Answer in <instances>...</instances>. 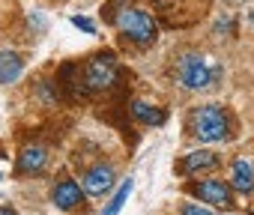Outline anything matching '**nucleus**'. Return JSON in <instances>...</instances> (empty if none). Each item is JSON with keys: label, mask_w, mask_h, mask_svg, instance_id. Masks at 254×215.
<instances>
[{"label": "nucleus", "mask_w": 254, "mask_h": 215, "mask_svg": "<svg viewBox=\"0 0 254 215\" xmlns=\"http://www.w3.org/2000/svg\"><path fill=\"white\" fill-rule=\"evenodd\" d=\"M177 72H180V81L189 90H206L215 81V75H218V69L212 66V60L209 57H200V54H186L180 60Z\"/></svg>", "instance_id": "nucleus-1"}, {"label": "nucleus", "mask_w": 254, "mask_h": 215, "mask_svg": "<svg viewBox=\"0 0 254 215\" xmlns=\"http://www.w3.org/2000/svg\"><path fill=\"white\" fill-rule=\"evenodd\" d=\"M194 135L203 144H215L227 138V117L218 105H203L194 111Z\"/></svg>", "instance_id": "nucleus-2"}, {"label": "nucleus", "mask_w": 254, "mask_h": 215, "mask_svg": "<svg viewBox=\"0 0 254 215\" xmlns=\"http://www.w3.org/2000/svg\"><path fill=\"white\" fill-rule=\"evenodd\" d=\"M117 27L129 36L132 42H138V45H150V42L156 39V33H159L153 15L144 12V9H126V12H120Z\"/></svg>", "instance_id": "nucleus-3"}, {"label": "nucleus", "mask_w": 254, "mask_h": 215, "mask_svg": "<svg viewBox=\"0 0 254 215\" xmlns=\"http://www.w3.org/2000/svg\"><path fill=\"white\" fill-rule=\"evenodd\" d=\"M117 81V63L111 54H99L87 63V87L90 90H105Z\"/></svg>", "instance_id": "nucleus-4"}, {"label": "nucleus", "mask_w": 254, "mask_h": 215, "mask_svg": "<svg viewBox=\"0 0 254 215\" xmlns=\"http://www.w3.org/2000/svg\"><path fill=\"white\" fill-rule=\"evenodd\" d=\"M114 188V167L111 164H96L93 170L84 173V191L93 197H102L105 191Z\"/></svg>", "instance_id": "nucleus-5"}, {"label": "nucleus", "mask_w": 254, "mask_h": 215, "mask_svg": "<svg viewBox=\"0 0 254 215\" xmlns=\"http://www.w3.org/2000/svg\"><path fill=\"white\" fill-rule=\"evenodd\" d=\"M194 194L203 200V203H212V206H230V185H224L221 179H203L194 185Z\"/></svg>", "instance_id": "nucleus-6"}, {"label": "nucleus", "mask_w": 254, "mask_h": 215, "mask_svg": "<svg viewBox=\"0 0 254 215\" xmlns=\"http://www.w3.org/2000/svg\"><path fill=\"white\" fill-rule=\"evenodd\" d=\"M51 200H54V206H60V209H75V206L81 203V185H78L75 179H63V182L54 185Z\"/></svg>", "instance_id": "nucleus-7"}, {"label": "nucleus", "mask_w": 254, "mask_h": 215, "mask_svg": "<svg viewBox=\"0 0 254 215\" xmlns=\"http://www.w3.org/2000/svg\"><path fill=\"white\" fill-rule=\"evenodd\" d=\"M230 185H233L236 191H251V188H254V164H251V161H245V159L233 161Z\"/></svg>", "instance_id": "nucleus-8"}, {"label": "nucleus", "mask_w": 254, "mask_h": 215, "mask_svg": "<svg viewBox=\"0 0 254 215\" xmlns=\"http://www.w3.org/2000/svg\"><path fill=\"white\" fill-rule=\"evenodd\" d=\"M24 69V60L15 51H0V84H12Z\"/></svg>", "instance_id": "nucleus-9"}, {"label": "nucleus", "mask_w": 254, "mask_h": 215, "mask_svg": "<svg viewBox=\"0 0 254 215\" xmlns=\"http://www.w3.org/2000/svg\"><path fill=\"white\" fill-rule=\"evenodd\" d=\"M212 167H218V156H215V153H209V150L191 153V156H186V161H183V170H186V173H197V170H212Z\"/></svg>", "instance_id": "nucleus-10"}, {"label": "nucleus", "mask_w": 254, "mask_h": 215, "mask_svg": "<svg viewBox=\"0 0 254 215\" xmlns=\"http://www.w3.org/2000/svg\"><path fill=\"white\" fill-rule=\"evenodd\" d=\"M45 150L42 147H30V150H24L21 153V159H18V167L24 170V173H36V170H42L45 167Z\"/></svg>", "instance_id": "nucleus-11"}, {"label": "nucleus", "mask_w": 254, "mask_h": 215, "mask_svg": "<svg viewBox=\"0 0 254 215\" xmlns=\"http://www.w3.org/2000/svg\"><path fill=\"white\" fill-rule=\"evenodd\" d=\"M132 114L141 123H147V126H162L165 123V114L159 111L156 105H147V102H132Z\"/></svg>", "instance_id": "nucleus-12"}, {"label": "nucleus", "mask_w": 254, "mask_h": 215, "mask_svg": "<svg viewBox=\"0 0 254 215\" xmlns=\"http://www.w3.org/2000/svg\"><path fill=\"white\" fill-rule=\"evenodd\" d=\"M132 185H135L132 179H123V185L117 188V194L111 197V203L105 206V212H102V215H117V212L126 206V200H129V194H132Z\"/></svg>", "instance_id": "nucleus-13"}, {"label": "nucleus", "mask_w": 254, "mask_h": 215, "mask_svg": "<svg viewBox=\"0 0 254 215\" xmlns=\"http://www.w3.org/2000/svg\"><path fill=\"white\" fill-rule=\"evenodd\" d=\"M183 215H212L206 206H200V203H186L183 206Z\"/></svg>", "instance_id": "nucleus-14"}, {"label": "nucleus", "mask_w": 254, "mask_h": 215, "mask_svg": "<svg viewBox=\"0 0 254 215\" xmlns=\"http://www.w3.org/2000/svg\"><path fill=\"white\" fill-rule=\"evenodd\" d=\"M72 24H75V27H81L84 33H96V24H93L90 18H81V15H75V18H72Z\"/></svg>", "instance_id": "nucleus-15"}, {"label": "nucleus", "mask_w": 254, "mask_h": 215, "mask_svg": "<svg viewBox=\"0 0 254 215\" xmlns=\"http://www.w3.org/2000/svg\"><path fill=\"white\" fill-rule=\"evenodd\" d=\"M0 215H18L15 209H9V206H3V209H0Z\"/></svg>", "instance_id": "nucleus-16"}]
</instances>
